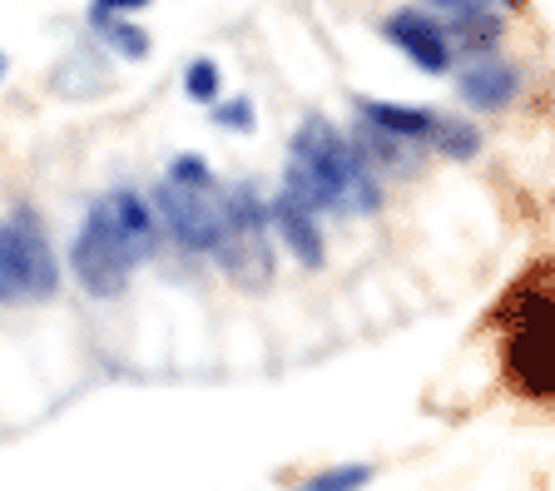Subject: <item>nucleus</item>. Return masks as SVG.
I'll return each instance as SVG.
<instances>
[{"label":"nucleus","mask_w":555,"mask_h":491,"mask_svg":"<svg viewBox=\"0 0 555 491\" xmlns=\"http://www.w3.org/2000/svg\"><path fill=\"white\" fill-rule=\"evenodd\" d=\"M283 189L318 214H377L382 175L352 150L343 129L323 115H308L288 140Z\"/></svg>","instance_id":"obj_1"},{"label":"nucleus","mask_w":555,"mask_h":491,"mask_svg":"<svg viewBox=\"0 0 555 491\" xmlns=\"http://www.w3.org/2000/svg\"><path fill=\"white\" fill-rule=\"evenodd\" d=\"M55 288L60 263L46 238V223L30 204H21L0 223V303H25V298L40 303V298H55Z\"/></svg>","instance_id":"obj_2"},{"label":"nucleus","mask_w":555,"mask_h":491,"mask_svg":"<svg viewBox=\"0 0 555 491\" xmlns=\"http://www.w3.org/2000/svg\"><path fill=\"white\" fill-rule=\"evenodd\" d=\"M154 214H159L164 234L184 254H219L223 234H229V199L214 184H179V179H159L154 189Z\"/></svg>","instance_id":"obj_3"},{"label":"nucleus","mask_w":555,"mask_h":491,"mask_svg":"<svg viewBox=\"0 0 555 491\" xmlns=\"http://www.w3.org/2000/svg\"><path fill=\"white\" fill-rule=\"evenodd\" d=\"M214 258H219L223 273L238 288L258 293L273 279V219H268V204H258L254 184H243L229 194V234H223Z\"/></svg>","instance_id":"obj_4"},{"label":"nucleus","mask_w":555,"mask_h":491,"mask_svg":"<svg viewBox=\"0 0 555 491\" xmlns=\"http://www.w3.org/2000/svg\"><path fill=\"white\" fill-rule=\"evenodd\" d=\"M69 269H75V279H80V288L90 298H119L129 288V273L139 269L134 248L115 234V223L104 219L100 204H90L80 234L69 244Z\"/></svg>","instance_id":"obj_5"},{"label":"nucleus","mask_w":555,"mask_h":491,"mask_svg":"<svg viewBox=\"0 0 555 491\" xmlns=\"http://www.w3.org/2000/svg\"><path fill=\"white\" fill-rule=\"evenodd\" d=\"M382 40L392 50H402L422 75H447L456 50H451V36H447V21L431 15L427 5H397L387 21H382Z\"/></svg>","instance_id":"obj_6"},{"label":"nucleus","mask_w":555,"mask_h":491,"mask_svg":"<svg viewBox=\"0 0 555 491\" xmlns=\"http://www.w3.org/2000/svg\"><path fill=\"white\" fill-rule=\"evenodd\" d=\"M268 219H273V238L298 258L302 269H323L327 263V244H323V214L308 209L302 199H293L288 189H278L268 199Z\"/></svg>","instance_id":"obj_7"},{"label":"nucleus","mask_w":555,"mask_h":491,"mask_svg":"<svg viewBox=\"0 0 555 491\" xmlns=\"http://www.w3.org/2000/svg\"><path fill=\"white\" fill-rule=\"evenodd\" d=\"M456 94H462L476 115H496V109H506L520 94V70L496 55L466 60L462 70H456Z\"/></svg>","instance_id":"obj_8"},{"label":"nucleus","mask_w":555,"mask_h":491,"mask_svg":"<svg viewBox=\"0 0 555 491\" xmlns=\"http://www.w3.org/2000/svg\"><path fill=\"white\" fill-rule=\"evenodd\" d=\"M94 204L104 209V219L115 223V234L125 238L129 248H134L139 263L159 254L164 223H159V214H154V199L134 194V189H115V194H104V199H94Z\"/></svg>","instance_id":"obj_9"},{"label":"nucleus","mask_w":555,"mask_h":491,"mask_svg":"<svg viewBox=\"0 0 555 491\" xmlns=\"http://www.w3.org/2000/svg\"><path fill=\"white\" fill-rule=\"evenodd\" d=\"M352 105H358V119H367V125L387 129V134H397V140L416 144V150L427 154L431 125H437V109H427V105H397V100H377V94H362V100H352Z\"/></svg>","instance_id":"obj_10"},{"label":"nucleus","mask_w":555,"mask_h":491,"mask_svg":"<svg viewBox=\"0 0 555 491\" xmlns=\"http://www.w3.org/2000/svg\"><path fill=\"white\" fill-rule=\"evenodd\" d=\"M347 140H352V150L362 154V159L377 169V175H397V169H416V159H422V150L406 140H397V134H387V129L367 125V119H358V125L347 129Z\"/></svg>","instance_id":"obj_11"},{"label":"nucleus","mask_w":555,"mask_h":491,"mask_svg":"<svg viewBox=\"0 0 555 491\" xmlns=\"http://www.w3.org/2000/svg\"><path fill=\"white\" fill-rule=\"evenodd\" d=\"M447 36H451V50H456V55L481 60V55H496L501 36H506V21L496 15V5L466 11V15H447Z\"/></svg>","instance_id":"obj_12"},{"label":"nucleus","mask_w":555,"mask_h":491,"mask_svg":"<svg viewBox=\"0 0 555 491\" xmlns=\"http://www.w3.org/2000/svg\"><path fill=\"white\" fill-rule=\"evenodd\" d=\"M427 154H437V159H456V164L476 159V154H481V129H476L472 119H462V115L437 109V125H431Z\"/></svg>","instance_id":"obj_13"},{"label":"nucleus","mask_w":555,"mask_h":491,"mask_svg":"<svg viewBox=\"0 0 555 491\" xmlns=\"http://www.w3.org/2000/svg\"><path fill=\"white\" fill-rule=\"evenodd\" d=\"M372 481L367 462H343V467H327V471H312L298 491H362Z\"/></svg>","instance_id":"obj_14"},{"label":"nucleus","mask_w":555,"mask_h":491,"mask_svg":"<svg viewBox=\"0 0 555 491\" xmlns=\"http://www.w3.org/2000/svg\"><path fill=\"white\" fill-rule=\"evenodd\" d=\"M104 30V40H109V50H115V55H125V60H144L150 55V30H144V25H134L125 15V21H109V25H100Z\"/></svg>","instance_id":"obj_15"},{"label":"nucleus","mask_w":555,"mask_h":491,"mask_svg":"<svg viewBox=\"0 0 555 491\" xmlns=\"http://www.w3.org/2000/svg\"><path fill=\"white\" fill-rule=\"evenodd\" d=\"M219 90H223V75L214 60H189L184 70V94L198 100V105H219Z\"/></svg>","instance_id":"obj_16"},{"label":"nucleus","mask_w":555,"mask_h":491,"mask_svg":"<svg viewBox=\"0 0 555 491\" xmlns=\"http://www.w3.org/2000/svg\"><path fill=\"white\" fill-rule=\"evenodd\" d=\"M214 125L219 129H238V134H248V129H254V100H219V105H214Z\"/></svg>","instance_id":"obj_17"},{"label":"nucleus","mask_w":555,"mask_h":491,"mask_svg":"<svg viewBox=\"0 0 555 491\" xmlns=\"http://www.w3.org/2000/svg\"><path fill=\"white\" fill-rule=\"evenodd\" d=\"M164 179H179V184H214V175H208V164L198 159V154H179V159L164 169Z\"/></svg>","instance_id":"obj_18"},{"label":"nucleus","mask_w":555,"mask_h":491,"mask_svg":"<svg viewBox=\"0 0 555 491\" xmlns=\"http://www.w3.org/2000/svg\"><path fill=\"white\" fill-rule=\"evenodd\" d=\"M150 0H94L90 5V25L100 30V25H109V21H125V15H134V11H144Z\"/></svg>","instance_id":"obj_19"},{"label":"nucleus","mask_w":555,"mask_h":491,"mask_svg":"<svg viewBox=\"0 0 555 491\" xmlns=\"http://www.w3.org/2000/svg\"><path fill=\"white\" fill-rule=\"evenodd\" d=\"M486 5H496V0H427V11L431 15H466V11H486Z\"/></svg>","instance_id":"obj_20"},{"label":"nucleus","mask_w":555,"mask_h":491,"mask_svg":"<svg viewBox=\"0 0 555 491\" xmlns=\"http://www.w3.org/2000/svg\"><path fill=\"white\" fill-rule=\"evenodd\" d=\"M0 75H5V55H0Z\"/></svg>","instance_id":"obj_21"}]
</instances>
